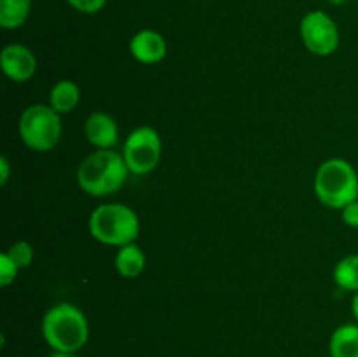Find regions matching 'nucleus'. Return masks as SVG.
<instances>
[{"mask_svg": "<svg viewBox=\"0 0 358 357\" xmlns=\"http://www.w3.org/2000/svg\"><path fill=\"white\" fill-rule=\"evenodd\" d=\"M41 331L51 350L77 354L90 340V322L79 307L63 301L45 312Z\"/></svg>", "mask_w": 358, "mask_h": 357, "instance_id": "1", "label": "nucleus"}, {"mask_svg": "<svg viewBox=\"0 0 358 357\" xmlns=\"http://www.w3.org/2000/svg\"><path fill=\"white\" fill-rule=\"evenodd\" d=\"M128 174L122 153L96 149L80 161L77 168V184L86 195L101 198L117 192L124 186Z\"/></svg>", "mask_w": 358, "mask_h": 357, "instance_id": "2", "label": "nucleus"}, {"mask_svg": "<svg viewBox=\"0 0 358 357\" xmlns=\"http://www.w3.org/2000/svg\"><path fill=\"white\" fill-rule=\"evenodd\" d=\"M313 189L322 205L343 210L348 203L358 200V174L350 161L331 158L318 167Z\"/></svg>", "mask_w": 358, "mask_h": 357, "instance_id": "3", "label": "nucleus"}, {"mask_svg": "<svg viewBox=\"0 0 358 357\" xmlns=\"http://www.w3.org/2000/svg\"><path fill=\"white\" fill-rule=\"evenodd\" d=\"M90 233L94 240L110 247L133 244L140 234V217L124 203H103L91 212Z\"/></svg>", "mask_w": 358, "mask_h": 357, "instance_id": "4", "label": "nucleus"}, {"mask_svg": "<svg viewBox=\"0 0 358 357\" xmlns=\"http://www.w3.org/2000/svg\"><path fill=\"white\" fill-rule=\"evenodd\" d=\"M17 130L28 149L48 153L62 139V118L51 105L35 104L21 112Z\"/></svg>", "mask_w": 358, "mask_h": 357, "instance_id": "5", "label": "nucleus"}, {"mask_svg": "<svg viewBox=\"0 0 358 357\" xmlns=\"http://www.w3.org/2000/svg\"><path fill=\"white\" fill-rule=\"evenodd\" d=\"M163 142L152 126H138L133 130L122 146V158L129 174L147 175L156 170L161 160Z\"/></svg>", "mask_w": 358, "mask_h": 357, "instance_id": "6", "label": "nucleus"}, {"mask_svg": "<svg viewBox=\"0 0 358 357\" xmlns=\"http://www.w3.org/2000/svg\"><path fill=\"white\" fill-rule=\"evenodd\" d=\"M304 48L315 56H331L339 48V28L324 10H311L301 20Z\"/></svg>", "mask_w": 358, "mask_h": 357, "instance_id": "7", "label": "nucleus"}, {"mask_svg": "<svg viewBox=\"0 0 358 357\" xmlns=\"http://www.w3.org/2000/svg\"><path fill=\"white\" fill-rule=\"evenodd\" d=\"M0 69L14 83H27L37 72V58L23 44H7L0 52Z\"/></svg>", "mask_w": 358, "mask_h": 357, "instance_id": "8", "label": "nucleus"}, {"mask_svg": "<svg viewBox=\"0 0 358 357\" xmlns=\"http://www.w3.org/2000/svg\"><path fill=\"white\" fill-rule=\"evenodd\" d=\"M129 52L143 65H156L166 58L168 44L159 31L147 28L133 35L129 41Z\"/></svg>", "mask_w": 358, "mask_h": 357, "instance_id": "9", "label": "nucleus"}, {"mask_svg": "<svg viewBox=\"0 0 358 357\" xmlns=\"http://www.w3.org/2000/svg\"><path fill=\"white\" fill-rule=\"evenodd\" d=\"M84 135L96 149H114L119 142V126L110 114L94 111L84 122Z\"/></svg>", "mask_w": 358, "mask_h": 357, "instance_id": "10", "label": "nucleus"}, {"mask_svg": "<svg viewBox=\"0 0 358 357\" xmlns=\"http://www.w3.org/2000/svg\"><path fill=\"white\" fill-rule=\"evenodd\" d=\"M331 357H358V324L348 322L332 331L329 338Z\"/></svg>", "mask_w": 358, "mask_h": 357, "instance_id": "11", "label": "nucleus"}, {"mask_svg": "<svg viewBox=\"0 0 358 357\" xmlns=\"http://www.w3.org/2000/svg\"><path fill=\"white\" fill-rule=\"evenodd\" d=\"M145 254L135 241L119 247L114 259L115 270L124 279H136V276L142 275V272L145 270Z\"/></svg>", "mask_w": 358, "mask_h": 357, "instance_id": "12", "label": "nucleus"}, {"mask_svg": "<svg viewBox=\"0 0 358 357\" xmlns=\"http://www.w3.org/2000/svg\"><path fill=\"white\" fill-rule=\"evenodd\" d=\"M79 102L80 90L73 80H58V83L51 88V93H49V105H51L59 115L72 112L73 108L79 105Z\"/></svg>", "mask_w": 358, "mask_h": 357, "instance_id": "13", "label": "nucleus"}, {"mask_svg": "<svg viewBox=\"0 0 358 357\" xmlns=\"http://www.w3.org/2000/svg\"><path fill=\"white\" fill-rule=\"evenodd\" d=\"M31 10V0H0V27L16 30L27 23Z\"/></svg>", "mask_w": 358, "mask_h": 357, "instance_id": "14", "label": "nucleus"}, {"mask_svg": "<svg viewBox=\"0 0 358 357\" xmlns=\"http://www.w3.org/2000/svg\"><path fill=\"white\" fill-rule=\"evenodd\" d=\"M336 286L341 290H350V293H357L358 290V254H350L343 258L341 261L336 265L334 273Z\"/></svg>", "mask_w": 358, "mask_h": 357, "instance_id": "15", "label": "nucleus"}, {"mask_svg": "<svg viewBox=\"0 0 358 357\" xmlns=\"http://www.w3.org/2000/svg\"><path fill=\"white\" fill-rule=\"evenodd\" d=\"M6 254L13 259V262L20 270L28 268V266L34 262V247L24 240H20L16 241V244L10 245L6 251Z\"/></svg>", "mask_w": 358, "mask_h": 357, "instance_id": "16", "label": "nucleus"}, {"mask_svg": "<svg viewBox=\"0 0 358 357\" xmlns=\"http://www.w3.org/2000/svg\"><path fill=\"white\" fill-rule=\"evenodd\" d=\"M17 272H20V268L14 265L13 259H10L6 252H2V254H0V286H10V284L16 280Z\"/></svg>", "mask_w": 358, "mask_h": 357, "instance_id": "17", "label": "nucleus"}, {"mask_svg": "<svg viewBox=\"0 0 358 357\" xmlns=\"http://www.w3.org/2000/svg\"><path fill=\"white\" fill-rule=\"evenodd\" d=\"M66 4L83 14H94L103 9L107 0H66Z\"/></svg>", "mask_w": 358, "mask_h": 357, "instance_id": "18", "label": "nucleus"}, {"mask_svg": "<svg viewBox=\"0 0 358 357\" xmlns=\"http://www.w3.org/2000/svg\"><path fill=\"white\" fill-rule=\"evenodd\" d=\"M341 217H343V223H345L346 226L353 227V230H358V200L348 203V205L341 210Z\"/></svg>", "mask_w": 358, "mask_h": 357, "instance_id": "19", "label": "nucleus"}, {"mask_svg": "<svg viewBox=\"0 0 358 357\" xmlns=\"http://www.w3.org/2000/svg\"><path fill=\"white\" fill-rule=\"evenodd\" d=\"M10 175V164L6 156L0 158V186H6Z\"/></svg>", "mask_w": 358, "mask_h": 357, "instance_id": "20", "label": "nucleus"}, {"mask_svg": "<svg viewBox=\"0 0 358 357\" xmlns=\"http://www.w3.org/2000/svg\"><path fill=\"white\" fill-rule=\"evenodd\" d=\"M352 314H353V317H355V321L358 324V290H357V293H353V298H352Z\"/></svg>", "mask_w": 358, "mask_h": 357, "instance_id": "21", "label": "nucleus"}, {"mask_svg": "<svg viewBox=\"0 0 358 357\" xmlns=\"http://www.w3.org/2000/svg\"><path fill=\"white\" fill-rule=\"evenodd\" d=\"M48 357H79L77 354H70V352H55L52 350V354H49Z\"/></svg>", "mask_w": 358, "mask_h": 357, "instance_id": "22", "label": "nucleus"}, {"mask_svg": "<svg viewBox=\"0 0 358 357\" xmlns=\"http://www.w3.org/2000/svg\"><path fill=\"white\" fill-rule=\"evenodd\" d=\"M329 4H334V6H343V4H346L348 0H327Z\"/></svg>", "mask_w": 358, "mask_h": 357, "instance_id": "23", "label": "nucleus"}]
</instances>
